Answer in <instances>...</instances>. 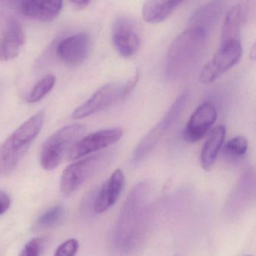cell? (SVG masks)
<instances>
[{
  "instance_id": "obj_1",
  "label": "cell",
  "mask_w": 256,
  "mask_h": 256,
  "mask_svg": "<svg viewBox=\"0 0 256 256\" xmlns=\"http://www.w3.org/2000/svg\"><path fill=\"white\" fill-rule=\"evenodd\" d=\"M208 32L188 28L176 37L170 44L166 60V76L174 80L188 72L203 54Z\"/></svg>"
},
{
  "instance_id": "obj_2",
  "label": "cell",
  "mask_w": 256,
  "mask_h": 256,
  "mask_svg": "<svg viewBox=\"0 0 256 256\" xmlns=\"http://www.w3.org/2000/svg\"><path fill=\"white\" fill-rule=\"evenodd\" d=\"M43 112L31 116L0 146V180L8 178L16 170L36 138L44 124Z\"/></svg>"
},
{
  "instance_id": "obj_3",
  "label": "cell",
  "mask_w": 256,
  "mask_h": 256,
  "mask_svg": "<svg viewBox=\"0 0 256 256\" xmlns=\"http://www.w3.org/2000/svg\"><path fill=\"white\" fill-rule=\"evenodd\" d=\"M85 132L84 126L74 124L62 127L44 142L40 154V164L46 170L56 169L72 146Z\"/></svg>"
},
{
  "instance_id": "obj_4",
  "label": "cell",
  "mask_w": 256,
  "mask_h": 256,
  "mask_svg": "<svg viewBox=\"0 0 256 256\" xmlns=\"http://www.w3.org/2000/svg\"><path fill=\"white\" fill-rule=\"evenodd\" d=\"M112 158V152H100L70 164L61 176V192L66 196L72 194L88 180L104 168Z\"/></svg>"
},
{
  "instance_id": "obj_5",
  "label": "cell",
  "mask_w": 256,
  "mask_h": 256,
  "mask_svg": "<svg viewBox=\"0 0 256 256\" xmlns=\"http://www.w3.org/2000/svg\"><path fill=\"white\" fill-rule=\"evenodd\" d=\"M242 46L239 40L221 42L220 48L200 72L199 79L204 84H210L236 65L242 56Z\"/></svg>"
},
{
  "instance_id": "obj_6",
  "label": "cell",
  "mask_w": 256,
  "mask_h": 256,
  "mask_svg": "<svg viewBox=\"0 0 256 256\" xmlns=\"http://www.w3.org/2000/svg\"><path fill=\"white\" fill-rule=\"evenodd\" d=\"M124 134L121 128H114L101 130L88 134L78 140L70 150L68 158L76 160L92 152L104 149L118 142Z\"/></svg>"
},
{
  "instance_id": "obj_7",
  "label": "cell",
  "mask_w": 256,
  "mask_h": 256,
  "mask_svg": "<svg viewBox=\"0 0 256 256\" xmlns=\"http://www.w3.org/2000/svg\"><path fill=\"white\" fill-rule=\"evenodd\" d=\"M124 86L110 84L96 91L88 101L79 106L72 114L74 119L88 118L124 100Z\"/></svg>"
},
{
  "instance_id": "obj_8",
  "label": "cell",
  "mask_w": 256,
  "mask_h": 256,
  "mask_svg": "<svg viewBox=\"0 0 256 256\" xmlns=\"http://www.w3.org/2000/svg\"><path fill=\"white\" fill-rule=\"evenodd\" d=\"M90 50L89 35L80 32L62 40L56 47V54L66 65L78 66L86 60Z\"/></svg>"
},
{
  "instance_id": "obj_9",
  "label": "cell",
  "mask_w": 256,
  "mask_h": 256,
  "mask_svg": "<svg viewBox=\"0 0 256 256\" xmlns=\"http://www.w3.org/2000/svg\"><path fill=\"white\" fill-rule=\"evenodd\" d=\"M216 116V110L212 103L206 102L200 104L194 110L184 128V140L188 143L200 140L214 125Z\"/></svg>"
},
{
  "instance_id": "obj_10",
  "label": "cell",
  "mask_w": 256,
  "mask_h": 256,
  "mask_svg": "<svg viewBox=\"0 0 256 256\" xmlns=\"http://www.w3.org/2000/svg\"><path fill=\"white\" fill-rule=\"evenodd\" d=\"M112 36L115 49L122 58H131L140 48V36L127 18H119L114 23Z\"/></svg>"
},
{
  "instance_id": "obj_11",
  "label": "cell",
  "mask_w": 256,
  "mask_h": 256,
  "mask_svg": "<svg viewBox=\"0 0 256 256\" xmlns=\"http://www.w3.org/2000/svg\"><path fill=\"white\" fill-rule=\"evenodd\" d=\"M24 42V30L18 18L0 28V61L17 58Z\"/></svg>"
},
{
  "instance_id": "obj_12",
  "label": "cell",
  "mask_w": 256,
  "mask_h": 256,
  "mask_svg": "<svg viewBox=\"0 0 256 256\" xmlns=\"http://www.w3.org/2000/svg\"><path fill=\"white\" fill-rule=\"evenodd\" d=\"M125 184V175L121 169L115 170L103 184L94 202L96 214H102L115 204Z\"/></svg>"
},
{
  "instance_id": "obj_13",
  "label": "cell",
  "mask_w": 256,
  "mask_h": 256,
  "mask_svg": "<svg viewBox=\"0 0 256 256\" xmlns=\"http://www.w3.org/2000/svg\"><path fill=\"white\" fill-rule=\"evenodd\" d=\"M62 8L61 1L29 0L20 2V14L41 22H50L54 20Z\"/></svg>"
},
{
  "instance_id": "obj_14",
  "label": "cell",
  "mask_w": 256,
  "mask_h": 256,
  "mask_svg": "<svg viewBox=\"0 0 256 256\" xmlns=\"http://www.w3.org/2000/svg\"><path fill=\"white\" fill-rule=\"evenodd\" d=\"M172 126V124L163 116L161 121L148 132L136 146L132 156L133 164H138L154 149L164 133Z\"/></svg>"
},
{
  "instance_id": "obj_15",
  "label": "cell",
  "mask_w": 256,
  "mask_h": 256,
  "mask_svg": "<svg viewBox=\"0 0 256 256\" xmlns=\"http://www.w3.org/2000/svg\"><path fill=\"white\" fill-rule=\"evenodd\" d=\"M222 8V4L218 1L202 6L190 18L188 28H199L208 32L218 22Z\"/></svg>"
},
{
  "instance_id": "obj_16",
  "label": "cell",
  "mask_w": 256,
  "mask_h": 256,
  "mask_svg": "<svg viewBox=\"0 0 256 256\" xmlns=\"http://www.w3.org/2000/svg\"><path fill=\"white\" fill-rule=\"evenodd\" d=\"M224 136L226 128L224 126H218L210 133L200 154V164L205 170L208 172L214 166L224 142Z\"/></svg>"
},
{
  "instance_id": "obj_17",
  "label": "cell",
  "mask_w": 256,
  "mask_h": 256,
  "mask_svg": "<svg viewBox=\"0 0 256 256\" xmlns=\"http://www.w3.org/2000/svg\"><path fill=\"white\" fill-rule=\"evenodd\" d=\"M182 4V1H146L142 8V16L148 23H162Z\"/></svg>"
},
{
  "instance_id": "obj_18",
  "label": "cell",
  "mask_w": 256,
  "mask_h": 256,
  "mask_svg": "<svg viewBox=\"0 0 256 256\" xmlns=\"http://www.w3.org/2000/svg\"><path fill=\"white\" fill-rule=\"evenodd\" d=\"M245 18L244 6L236 4L226 14L221 34V42L230 40H239L241 28Z\"/></svg>"
},
{
  "instance_id": "obj_19",
  "label": "cell",
  "mask_w": 256,
  "mask_h": 256,
  "mask_svg": "<svg viewBox=\"0 0 256 256\" xmlns=\"http://www.w3.org/2000/svg\"><path fill=\"white\" fill-rule=\"evenodd\" d=\"M65 208L62 205H56L42 214L34 224L37 230H48L58 227L65 220Z\"/></svg>"
},
{
  "instance_id": "obj_20",
  "label": "cell",
  "mask_w": 256,
  "mask_h": 256,
  "mask_svg": "<svg viewBox=\"0 0 256 256\" xmlns=\"http://www.w3.org/2000/svg\"><path fill=\"white\" fill-rule=\"evenodd\" d=\"M56 83L54 76H46L41 79L32 88L28 96V101L30 103H36L41 101L49 92L52 91Z\"/></svg>"
},
{
  "instance_id": "obj_21",
  "label": "cell",
  "mask_w": 256,
  "mask_h": 256,
  "mask_svg": "<svg viewBox=\"0 0 256 256\" xmlns=\"http://www.w3.org/2000/svg\"><path fill=\"white\" fill-rule=\"evenodd\" d=\"M248 149V140L242 136H236L228 140L224 146V154L234 157L244 156Z\"/></svg>"
},
{
  "instance_id": "obj_22",
  "label": "cell",
  "mask_w": 256,
  "mask_h": 256,
  "mask_svg": "<svg viewBox=\"0 0 256 256\" xmlns=\"http://www.w3.org/2000/svg\"><path fill=\"white\" fill-rule=\"evenodd\" d=\"M78 248V241L74 238H71L60 245L54 256H76Z\"/></svg>"
},
{
  "instance_id": "obj_23",
  "label": "cell",
  "mask_w": 256,
  "mask_h": 256,
  "mask_svg": "<svg viewBox=\"0 0 256 256\" xmlns=\"http://www.w3.org/2000/svg\"><path fill=\"white\" fill-rule=\"evenodd\" d=\"M42 245V238H34L25 245L19 256H40Z\"/></svg>"
},
{
  "instance_id": "obj_24",
  "label": "cell",
  "mask_w": 256,
  "mask_h": 256,
  "mask_svg": "<svg viewBox=\"0 0 256 256\" xmlns=\"http://www.w3.org/2000/svg\"><path fill=\"white\" fill-rule=\"evenodd\" d=\"M11 206V198L5 192L0 190V216L5 214Z\"/></svg>"
},
{
  "instance_id": "obj_25",
  "label": "cell",
  "mask_w": 256,
  "mask_h": 256,
  "mask_svg": "<svg viewBox=\"0 0 256 256\" xmlns=\"http://www.w3.org/2000/svg\"><path fill=\"white\" fill-rule=\"evenodd\" d=\"M139 79V72H136L134 76L132 78L131 80H128L126 84L124 86V90H122V94H124V98H126V97L128 96L130 94H131L132 91L134 89V86L137 84L138 82Z\"/></svg>"
},
{
  "instance_id": "obj_26",
  "label": "cell",
  "mask_w": 256,
  "mask_h": 256,
  "mask_svg": "<svg viewBox=\"0 0 256 256\" xmlns=\"http://www.w3.org/2000/svg\"><path fill=\"white\" fill-rule=\"evenodd\" d=\"M70 2L77 10H84L91 4L90 1H86V0H77V1H71Z\"/></svg>"
},
{
  "instance_id": "obj_27",
  "label": "cell",
  "mask_w": 256,
  "mask_h": 256,
  "mask_svg": "<svg viewBox=\"0 0 256 256\" xmlns=\"http://www.w3.org/2000/svg\"><path fill=\"white\" fill-rule=\"evenodd\" d=\"M252 256V254H246V256Z\"/></svg>"
}]
</instances>
